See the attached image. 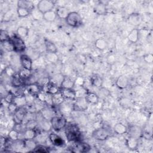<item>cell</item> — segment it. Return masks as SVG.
<instances>
[{"label":"cell","mask_w":153,"mask_h":153,"mask_svg":"<svg viewBox=\"0 0 153 153\" xmlns=\"http://www.w3.org/2000/svg\"><path fill=\"white\" fill-rule=\"evenodd\" d=\"M107 42L103 38H99L95 41V47L100 50H105L107 47Z\"/></svg>","instance_id":"obj_38"},{"label":"cell","mask_w":153,"mask_h":153,"mask_svg":"<svg viewBox=\"0 0 153 153\" xmlns=\"http://www.w3.org/2000/svg\"><path fill=\"white\" fill-rule=\"evenodd\" d=\"M88 107V102L85 97H78L73 105V109L77 111L86 110Z\"/></svg>","instance_id":"obj_9"},{"label":"cell","mask_w":153,"mask_h":153,"mask_svg":"<svg viewBox=\"0 0 153 153\" xmlns=\"http://www.w3.org/2000/svg\"><path fill=\"white\" fill-rule=\"evenodd\" d=\"M54 4L50 0H41L37 4V10L42 14L53 10Z\"/></svg>","instance_id":"obj_6"},{"label":"cell","mask_w":153,"mask_h":153,"mask_svg":"<svg viewBox=\"0 0 153 153\" xmlns=\"http://www.w3.org/2000/svg\"><path fill=\"white\" fill-rule=\"evenodd\" d=\"M30 71H30V70H28V69L22 68V69L20 70V71L19 72V74L22 78H23L24 79H26L30 76Z\"/></svg>","instance_id":"obj_46"},{"label":"cell","mask_w":153,"mask_h":153,"mask_svg":"<svg viewBox=\"0 0 153 153\" xmlns=\"http://www.w3.org/2000/svg\"><path fill=\"white\" fill-rule=\"evenodd\" d=\"M33 152H41V153H47L49 152L48 148L42 145H37L35 148L33 150Z\"/></svg>","instance_id":"obj_43"},{"label":"cell","mask_w":153,"mask_h":153,"mask_svg":"<svg viewBox=\"0 0 153 153\" xmlns=\"http://www.w3.org/2000/svg\"><path fill=\"white\" fill-rule=\"evenodd\" d=\"M90 149L91 147L88 143L78 142L71 148V151L74 152H88Z\"/></svg>","instance_id":"obj_8"},{"label":"cell","mask_w":153,"mask_h":153,"mask_svg":"<svg viewBox=\"0 0 153 153\" xmlns=\"http://www.w3.org/2000/svg\"><path fill=\"white\" fill-rule=\"evenodd\" d=\"M127 20L131 25L137 26L142 22V17L139 13H134L128 16Z\"/></svg>","instance_id":"obj_10"},{"label":"cell","mask_w":153,"mask_h":153,"mask_svg":"<svg viewBox=\"0 0 153 153\" xmlns=\"http://www.w3.org/2000/svg\"><path fill=\"white\" fill-rule=\"evenodd\" d=\"M75 85V82L68 77L65 76L63 82L61 85V88H73Z\"/></svg>","instance_id":"obj_36"},{"label":"cell","mask_w":153,"mask_h":153,"mask_svg":"<svg viewBox=\"0 0 153 153\" xmlns=\"http://www.w3.org/2000/svg\"><path fill=\"white\" fill-rule=\"evenodd\" d=\"M111 135V131L105 127L99 128L93 131L92 133L93 137L97 140L103 141L106 140Z\"/></svg>","instance_id":"obj_4"},{"label":"cell","mask_w":153,"mask_h":153,"mask_svg":"<svg viewBox=\"0 0 153 153\" xmlns=\"http://www.w3.org/2000/svg\"><path fill=\"white\" fill-rule=\"evenodd\" d=\"M29 30L24 26H20L17 29V35L20 38H25L28 35Z\"/></svg>","instance_id":"obj_39"},{"label":"cell","mask_w":153,"mask_h":153,"mask_svg":"<svg viewBox=\"0 0 153 153\" xmlns=\"http://www.w3.org/2000/svg\"><path fill=\"white\" fill-rule=\"evenodd\" d=\"M43 88L45 89V93L50 94L51 95L54 94L58 93L59 91H60L59 87H58L57 86H56V85H54L51 82L48 84L47 85H45Z\"/></svg>","instance_id":"obj_24"},{"label":"cell","mask_w":153,"mask_h":153,"mask_svg":"<svg viewBox=\"0 0 153 153\" xmlns=\"http://www.w3.org/2000/svg\"><path fill=\"white\" fill-rule=\"evenodd\" d=\"M14 103H15L19 108L20 107H23L25 105L27 104V100L26 96H16L13 102Z\"/></svg>","instance_id":"obj_34"},{"label":"cell","mask_w":153,"mask_h":153,"mask_svg":"<svg viewBox=\"0 0 153 153\" xmlns=\"http://www.w3.org/2000/svg\"><path fill=\"white\" fill-rule=\"evenodd\" d=\"M114 130L115 133L118 134H123L127 131V128L123 124L119 123L115 125L114 127Z\"/></svg>","instance_id":"obj_33"},{"label":"cell","mask_w":153,"mask_h":153,"mask_svg":"<svg viewBox=\"0 0 153 153\" xmlns=\"http://www.w3.org/2000/svg\"><path fill=\"white\" fill-rule=\"evenodd\" d=\"M65 134L67 139L70 142H79L81 137V133L78 127L74 124H66Z\"/></svg>","instance_id":"obj_1"},{"label":"cell","mask_w":153,"mask_h":153,"mask_svg":"<svg viewBox=\"0 0 153 153\" xmlns=\"http://www.w3.org/2000/svg\"><path fill=\"white\" fill-rule=\"evenodd\" d=\"M126 145L129 149H136L138 146V139L129 136V137L126 140Z\"/></svg>","instance_id":"obj_26"},{"label":"cell","mask_w":153,"mask_h":153,"mask_svg":"<svg viewBox=\"0 0 153 153\" xmlns=\"http://www.w3.org/2000/svg\"><path fill=\"white\" fill-rule=\"evenodd\" d=\"M38 125V121L35 119H32L27 121V123L25 124V127H26V128L35 129Z\"/></svg>","instance_id":"obj_42"},{"label":"cell","mask_w":153,"mask_h":153,"mask_svg":"<svg viewBox=\"0 0 153 153\" xmlns=\"http://www.w3.org/2000/svg\"><path fill=\"white\" fill-rule=\"evenodd\" d=\"M10 39L13 44L14 51L20 53L25 50L26 45L22 38L19 37L18 35H13Z\"/></svg>","instance_id":"obj_5"},{"label":"cell","mask_w":153,"mask_h":153,"mask_svg":"<svg viewBox=\"0 0 153 153\" xmlns=\"http://www.w3.org/2000/svg\"><path fill=\"white\" fill-rule=\"evenodd\" d=\"M15 98V95L14 94L11 92V91H9L4 97V100L8 103H12L14 102Z\"/></svg>","instance_id":"obj_47"},{"label":"cell","mask_w":153,"mask_h":153,"mask_svg":"<svg viewBox=\"0 0 153 153\" xmlns=\"http://www.w3.org/2000/svg\"><path fill=\"white\" fill-rule=\"evenodd\" d=\"M50 123L52 128L56 131L64 128L67 124L66 118L62 116H54L51 119Z\"/></svg>","instance_id":"obj_3"},{"label":"cell","mask_w":153,"mask_h":153,"mask_svg":"<svg viewBox=\"0 0 153 153\" xmlns=\"http://www.w3.org/2000/svg\"><path fill=\"white\" fill-rule=\"evenodd\" d=\"M37 144L33 139H24L25 148L28 149L29 151H33Z\"/></svg>","instance_id":"obj_35"},{"label":"cell","mask_w":153,"mask_h":153,"mask_svg":"<svg viewBox=\"0 0 153 153\" xmlns=\"http://www.w3.org/2000/svg\"><path fill=\"white\" fill-rule=\"evenodd\" d=\"M40 114H41L43 118L47 120L48 121L51 120V119L54 117L53 111L51 109L48 108H43L40 111Z\"/></svg>","instance_id":"obj_21"},{"label":"cell","mask_w":153,"mask_h":153,"mask_svg":"<svg viewBox=\"0 0 153 153\" xmlns=\"http://www.w3.org/2000/svg\"><path fill=\"white\" fill-rule=\"evenodd\" d=\"M47 131H42V132H39V133H37L36 136L35 137V139H36V141L38 142L39 143H44L45 142L47 139L48 137L49 134H47Z\"/></svg>","instance_id":"obj_37"},{"label":"cell","mask_w":153,"mask_h":153,"mask_svg":"<svg viewBox=\"0 0 153 153\" xmlns=\"http://www.w3.org/2000/svg\"><path fill=\"white\" fill-rule=\"evenodd\" d=\"M65 98L62 96L60 91L52 95V105L55 106L60 105L65 101Z\"/></svg>","instance_id":"obj_19"},{"label":"cell","mask_w":153,"mask_h":153,"mask_svg":"<svg viewBox=\"0 0 153 153\" xmlns=\"http://www.w3.org/2000/svg\"><path fill=\"white\" fill-rule=\"evenodd\" d=\"M64 78L65 76L62 74H56L50 78V82L60 88L61 87V85L63 82Z\"/></svg>","instance_id":"obj_18"},{"label":"cell","mask_w":153,"mask_h":153,"mask_svg":"<svg viewBox=\"0 0 153 153\" xmlns=\"http://www.w3.org/2000/svg\"><path fill=\"white\" fill-rule=\"evenodd\" d=\"M90 82L93 86L96 87H100L103 84L102 78L98 75H93L90 78Z\"/></svg>","instance_id":"obj_28"},{"label":"cell","mask_w":153,"mask_h":153,"mask_svg":"<svg viewBox=\"0 0 153 153\" xmlns=\"http://www.w3.org/2000/svg\"><path fill=\"white\" fill-rule=\"evenodd\" d=\"M57 14L53 10L49 11L42 14V18L47 22H51L55 20L56 19Z\"/></svg>","instance_id":"obj_32"},{"label":"cell","mask_w":153,"mask_h":153,"mask_svg":"<svg viewBox=\"0 0 153 153\" xmlns=\"http://www.w3.org/2000/svg\"><path fill=\"white\" fill-rule=\"evenodd\" d=\"M50 82V78L47 76H42V77L38 78L36 83H37L41 87H44Z\"/></svg>","instance_id":"obj_40"},{"label":"cell","mask_w":153,"mask_h":153,"mask_svg":"<svg viewBox=\"0 0 153 153\" xmlns=\"http://www.w3.org/2000/svg\"><path fill=\"white\" fill-rule=\"evenodd\" d=\"M94 11L98 15H105L106 13V5L102 2H99L95 5Z\"/></svg>","instance_id":"obj_27"},{"label":"cell","mask_w":153,"mask_h":153,"mask_svg":"<svg viewBox=\"0 0 153 153\" xmlns=\"http://www.w3.org/2000/svg\"><path fill=\"white\" fill-rule=\"evenodd\" d=\"M26 90L30 94L34 96L38 95L39 93L41 92L42 87L40 85H39L37 83H33L27 85Z\"/></svg>","instance_id":"obj_15"},{"label":"cell","mask_w":153,"mask_h":153,"mask_svg":"<svg viewBox=\"0 0 153 153\" xmlns=\"http://www.w3.org/2000/svg\"><path fill=\"white\" fill-rule=\"evenodd\" d=\"M115 61V56L113 54L109 55L108 57V62L109 64H113Z\"/></svg>","instance_id":"obj_53"},{"label":"cell","mask_w":153,"mask_h":153,"mask_svg":"<svg viewBox=\"0 0 153 153\" xmlns=\"http://www.w3.org/2000/svg\"><path fill=\"white\" fill-rule=\"evenodd\" d=\"M10 39V37L9 36L8 32L5 30L1 29L0 31V39H1V43L9 40Z\"/></svg>","instance_id":"obj_45"},{"label":"cell","mask_w":153,"mask_h":153,"mask_svg":"<svg viewBox=\"0 0 153 153\" xmlns=\"http://www.w3.org/2000/svg\"><path fill=\"white\" fill-rule=\"evenodd\" d=\"M56 13L57 16H58L60 19H66L69 13L68 10L64 7H59V8H57Z\"/></svg>","instance_id":"obj_31"},{"label":"cell","mask_w":153,"mask_h":153,"mask_svg":"<svg viewBox=\"0 0 153 153\" xmlns=\"http://www.w3.org/2000/svg\"><path fill=\"white\" fill-rule=\"evenodd\" d=\"M2 45H3V47L4 48L7 50V51H12L13 50V44L11 43V42L10 41V39L8 40V41H6L4 42H2Z\"/></svg>","instance_id":"obj_49"},{"label":"cell","mask_w":153,"mask_h":153,"mask_svg":"<svg viewBox=\"0 0 153 153\" xmlns=\"http://www.w3.org/2000/svg\"><path fill=\"white\" fill-rule=\"evenodd\" d=\"M128 134L129 136L138 139L142 134V130L139 126H131L128 128Z\"/></svg>","instance_id":"obj_12"},{"label":"cell","mask_w":153,"mask_h":153,"mask_svg":"<svg viewBox=\"0 0 153 153\" xmlns=\"http://www.w3.org/2000/svg\"><path fill=\"white\" fill-rule=\"evenodd\" d=\"M65 20L67 24L71 27H77L82 24V19L81 16L75 11L70 12Z\"/></svg>","instance_id":"obj_2"},{"label":"cell","mask_w":153,"mask_h":153,"mask_svg":"<svg viewBox=\"0 0 153 153\" xmlns=\"http://www.w3.org/2000/svg\"><path fill=\"white\" fill-rule=\"evenodd\" d=\"M20 60L22 68L31 71L32 66V61L29 56L25 54L22 55L20 56Z\"/></svg>","instance_id":"obj_13"},{"label":"cell","mask_w":153,"mask_h":153,"mask_svg":"<svg viewBox=\"0 0 153 153\" xmlns=\"http://www.w3.org/2000/svg\"><path fill=\"white\" fill-rule=\"evenodd\" d=\"M143 60L148 63H152L153 62V55L151 53H148L144 56Z\"/></svg>","instance_id":"obj_51"},{"label":"cell","mask_w":153,"mask_h":153,"mask_svg":"<svg viewBox=\"0 0 153 153\" xmlns=\"http://www.w3.org/2000/svg\"><path fill=\"white\" fill-rule=\"evenodd\" d=\"M60 105L62 106L61 112H62V113L65 114H69L71 112L72 109L73 108L72 107H70V105L69 104H66H66H63V103Z\"/></svg>","instance_id":"obj_48"},{"label":"cell","mask_w":153,"mask_h":153,"mask_svg":"<svg viewBox=\"0 0 153 153\" xmlns=\"http://www.w3.org/2000/svg\"><path fill=\"white\" fill-rule=\"evenodd\" d=\"M85 98L88 103L96 104L99 102V96L93 92H87L85 94Z\"/></svg>","instance_id":"obj_20"},{"label":"cell","mask_w":153,"mask_h":153,"mask_svg":"<svg viewBox=\"0 0 153 153\" xmlns=\"http://www.w3.org/2000/svg\"><path fill=\"white\" fill-rule=\"evenodd\" d=\"M25 79L20 76L19 73H16L11 76V84L14 87H20L25 84Z\"/></svg>","instance_id":"obj_16"},{"label":"cell","mask_w":153,"mask_h":153,"mask_svg":"<svg viewBox=\"0 0 153 153\" xmlns=\"http://www.w3.org/2000/svg\"><path fill=\"white\" fill-rule=\"evenodd\" d=\"M45 45L47 51L48 53H54L56 54L57 51V48L56 45L51 41L49 40L45 41Z\"/></svg>","instance_id":"obj_30"},{"label":"cell","mask_w":153,"mask_h":153,"mask_svg":"<svg viewBox=\"0 0 153 153\" xmlns=\"http://www.w3.org/2000/svg\"><path fill=\"white\" fill-rule=\"evenodd\" d=\"M48 139H50V142L52 143L53 145L57 146H61L65 143L64 140L61 137L53 133H51L50 134H49Z\"/></svg>","instance_id":"obj_14"},{"label":"cell","mask_w":153,"mask_h":153,"mask_svg":"<svg viewBox=\"0 0 153 153\" xmlns=\"http://www.w3.org/2000/svg\"><path fill=\"white\" fill-rule=\"evenodd\" d=\"M19 108V107L14 103H10L8 106V109L9 112L12 114L13 115L14 114V112L17 111V109Z\"/></svg>","instance_id":"obj_50"},{"label":"cell","mask_w":153,"mask_h":153,"mask_svg":"<svg viewBox=\"0 0 153 153\" xmlns=\"http://www.w3.org/2000/svg\"><path fill=\"white\" fill-rule=\"evenodd\" d=\"M116 85L121 89L126 88L128 85V79L125 75L120 76L116 80Z\"/></svg>","instance_id":"obj_17"},{"label":"cell","mask_w":153,"mask_h":153,"mask_svg":"<svg viewBox=\"0 0 153 153\" xmlns=\"http://www.w3.org/2000/svg\"><path fill=\"white\" fill-rule=\"evenodd\" d=\"M60 91L65 99H74L76 96V93L73 88H61Z\"/></svg>","instance_id":"obj_11"},{"label":"cell","mask_w":153,"mask_h":153,"mask_svg":"<svg viewBox=\"0 0 153 153\" xmlns=\"http://www.w3.org/2000/svg\"><path fill=\"white\" fill-rule=\"evenodd\" d=\"M37 132L35 129L26 128L23 132V137L24 139H33L36 136Z\"/></svg>","instance_id":"obj_23"},{"label":"cell","mask_w":153,"mask_h":153,"mask_svg":"<svg viewBox=\"0 0 153 153\" xmlns=\"http://www.w3.org/2000/svg\"><path fill=\"white\" fill-rule=\"evenodd\" d=\"M5 74L9 76H13L16 73L13 69V68L11 66H8L5 69Z\"/></svg>","instance_id":"obj_52"},{"label":"cell","mask_w":153,"mask_h":153,"mask_svg":"<svg viewBox=\"0 0 153 153\" xmlns=\"http://www.w3.org/2000/svg\"><path fill=\"white\" fill-rule=\"evenodd\" d=\"M18 7H22L27 9L29 11L32 10L34 8L33 4L32 1L27 0H20L17 2Z\"/></svg>","instance_id":"obj_25"},{"label":"cell","mask_w":153,"mask_h":153,"mask_svg":"<svg viewBox=\"0 0 153 153\" xmlns=\"http://www.w3.org/2000/svg\"><path fill=\"white\" fill-rule=\"evenodd\" d=\"M17 15L19 17H25L29 14L30 11L28 10L27 9H26L24 8L18 7L17 10Z\"/></svg>","instance_id":"obj_41"},{"label":"cell","mask_w":153,"mask_h":153,"mask_svg":"<svg viewBox=\"0 0 153 153\" xmlns=\"http://www.w3.org/2000/svg\"><path fill=\"white\" fill-rule=\"evenodd\" d=\"M38 123L39 126L40 128L42 129V131H48L52 128L50 121L49 122L48 120H45L44 118H43V117L38 121Z\"/></svg>","instance_id":"obj_22"},{"label":"cell","mask_w":153,"mask_h":153,"mask_svg":"<svg viewBox=\"0 0 153 153\" xmlns=\"http://www.w3.org/2000/svg\"><path fill=\"white\" fill-rule=\"evenodd\" d=\"M27 114V110L24 106L19 108L13 114V120L15 124H22Z\"/></svg>","instance_id":"obj_7"},{"label":"cell","mask_w":153,"mask_h":153,"mask_svg":"<svg viewBox=\"0 0 153 153\" xmlns=\"http://www.w3.org/2000/svg\"><path fill=\"white\" fill-rule=\"evenodd\" d=\"M8 137L13 141L17 140L19 138V132L13 128L9 132Z\"/></svg>","instance_id":"obj_44"},{"label":"cell","mask_w":153,"mask_h":153,"mask_svg":"<svg viewBox=\"0 0 153 153\" xmlns=\"http://www.w3.org/2000/svg\"><path fill=\"white\" fill-rule=\"evenodd\" d=\"M139 32L138 29H133L128 33L127 36V38L131 42L135 43L139 39Z\"/></svg>","instance_id":"obj_29"}]
</instances>
